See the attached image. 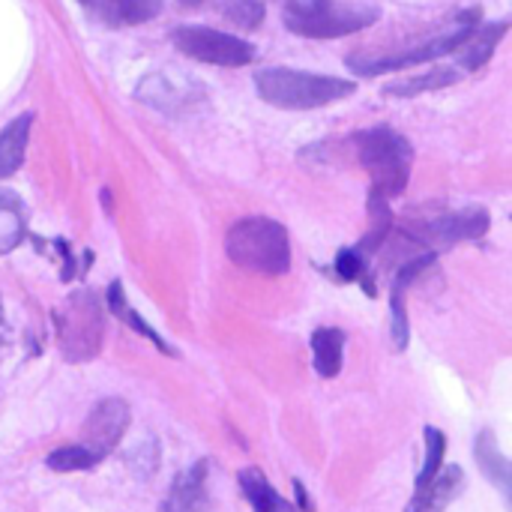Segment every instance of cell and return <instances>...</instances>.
<instances>
[{
	"label": "cell",
	"instance_id": "obj_1",
	"mask_svg": "<svg viewBox=\"0 0 512 512\" xmlns=\"http://www.w3.org/2000/svg\"><path fill=\"white\" fill-rule=\"evenodd\" d=\"M480 27V9H465L459 12L453 21H447L441 30H432L420 39L402 42L396 48H375V51H360V54H348L345 63L348 69H354L357 75H381V72H399L408 66H420L429 63L441 54L459 51L474 30Z\"/></svg>",
	"mask_w": 512,
	"mask_h": 512
},
{
	"label": "cell",
	"instance_id": "obj_2",
	"mask_svg": "<svg viewBox=\"0 0 512 512\" xmlns=\"http://www.w3.org/2000/svg\"><path fill=\"white\" fill-rule=\"evenodd\" d=\"M255 90L267 105L288 108V111H309L339 99H348L357 84L351 78L336 75H315L288 66H270L255 72Z\"/></svg>",
	"mask_w": 512,
	"mask_h": 512
},
{
	"label": "cell",
	"instance_id": "obj_3",
	"mask_svg": "<svg viewBox=\"0 0 512 512\" xmlns=\"http://www.w3.org/2000/svg\"><path fill=\"white\" fill-rule=\"evenodd\" d=\"M225 252L240 270L261 276H282L291 267L288 231L267 216H246L234 222L225 237Z\"/></svg>",
	"mask_w": 512,
	"mask_h": 512
},
{
	"label": "cell",
	"instance_id": "obj_4",
	"mask_svg": "<svg viewBox=\"0 0 512 512\" xmlns=\"http://www.w3.org/2000/svg\"><path fill=\"white\" fill-rule=\"evenodd\" d=\"M354 147H357L360 165L372 177V195H381L390 201L408 189L414 147L402 132H396L390 126H375V129L357 132Z\"/></svg>",
	"mask_w": 512,
	"mask_h": 512
},
{
	"label": "cell",
	"instance_id": "obj_5",
	"mask_svg": "<svg viewBox=\"0 0 512 512\" xmlns=\"http://www.w3.org/2000/svg\"><path fill=\"white\" fill-rule=\"evenodd\" d=\"M279 6L285 27L306 39H339L366 30L381 15L375 6H357L342 0H279Z\"/></svg>",
	"mask_w": 512,
	"mask_h": 512
},
{
	"label": "cell",
	"instance_id": "obj_6",
	"mask_svg": "<svg viewBox=\"0 0 512 512\" xmlns=\"http://www.w3.org/2000/svg\"><path fill=\"white\" fill-rule=\"evenodd\" d=\"M54 333L69 363L93 360L105 333V312L99 297L93 291H75L66 297V303L54 312Z\"/></svg>",
	"mask_w": 512,
	"mask_h": 512
},
{
	"label": "cell",
	"instance_id": "obj_7",
	"mask_svg": "<svg viewBox=\"0 0 512 512\" xmlns=\"http://www.w3.org/2000/svg\"><path fill=\"white\" fill-rule=\"evenodd\" d=\"M171 42L180 54L210 63V66H249L255 60V45H249L246 39L225 33V30H213V27H177L171 30Z\"/></svg>",
	"mask_w": 512,
	"mask_h": 512
},
{
	"label": "cell",
	"instance_id": "obj_8",
	"mask_svg": "<svg viewBox=\"0 0 512 512\" xmlns=\"http://www.w3.org/2000/svg\"><path fill=\"white\" fill-rule=\"evenodd\" d=\"M135 96H138V102H144L168 117H186L201 108L204 87H198L189 78H174L168 72H150L135 87Z\"/></svg>",
	"mask_w": 512,
	"mask_h": 512
},
{
	"label": "cell",
	"instance_id": "obj_9",
	"mask_svg": "<svg viewBox=\"0 0 512 512\" xmlns=\"http://www.w3.org/2000/svg\"><path fill=\"white\" fill-rule=\"evenodd\" d=\"M489 231V213L480 207H468L459 213H438L423 222H417L414 237L417 243L429 246H453L462 240H480Z\"/></svg>",
	"mask_w": 512,
	"mask_h": 512
},
{
	"label": "cell",
	"instance_id": "obj_10",
	"mask_svg": "<svg viewBox=\"0 0 512 512\" xmlns=\"http://www.w3.org/2000/svg\"><path fill=\"white\" fill-rule=\"evenodd\" d=\"M129 429V405L123 399H102L96 402V408L90 411L87 423H84V447L93 450L99 459H105L123 438V432Z\"/></svg>",
	"mask_w": 512,
	"mask_h": 512
},
{
	"label": "cell",
	"instance_id": "obj_11",
	"mask_svg": "<svg viewBox=\"0 0 512 512\" xmlns=\"http://www.w3.org/2000/svg\"><path fill=\"white\" fill-rule=\"evenodd\" d=\"M429 264H435V252H426L420 258L405 261L396 270V276H393V291H390V336H393V348L396 351H405L408 348V336H411V330H408V312H405V291H408V285Z\"/></svg>",
	"mask_w": 512,
	"mask_h": 512
},
{
	"label": "cell",
	"instance_id": "obj_12",
	"mask_svg": "<svg viewBox=\"0 0 512 512\" xmlns=\"http://www.w3.org/2000/svg\"><path fill=\"white\" fill-rule=\"evenodd\" d=\"M105 27H138L162 12V0H78Z\"/></svg>",
	"mask_w": 512,
	"mask_h": 512
},
{
	"label": "cell",
	"instance_id": "obj_13",
	"mask_svg": "<svg viewBox=\"0 0 512 512\" xmlns=\"http://www.w3.org/2000/svg\"><path fill=\"white\" fill-rule=\"evenodd\" d=\"M465 492V474L459 465H444L423 489L414 492V501L405 512H447V507Z\"/></svg>",
	"mask_w": 512,
	"mask_h": 512
},
{
	"label": "cell",
	"instance_id": "obj_14",
	"mask_svg": "<svg viewBox=\"0 0 512 512\" xmlns=\"http://www.w3.org/2000/svg\"><path fill=\"white\" fill-rule=\"evenodd\" d=\"M207 474H210V462H198L186 474H180L171 483L165 512H207V507H210Z\"/></svg>",
	"mask_w": 512,
	"mask_h": 512
},
{
	"label": "cell",
	"instance_id": "obj_15",
	"mask_svg": "<svg viewBox=\"0 0 512 512\" xmlns=\"http://www.w3.org/2000/svg\"><path fill=\"white\" fill-rule=\"evenodd\" d=\"M507 27H510L507 21L480 24V27L474 30V36L459 48V69H465V75H468V72H477L480 66H486L489 57L495 54L498 42L507 36Z\"/></svg>",
	"mask_w": 512,
	"mask_h": 512
},
{
	"label": "cell",
	"instance_id": "obj_16",
	"mask_svg": "<svg viewBox=\"0 0 512 512\" xmlns=\"http://www.w3.org/2000/svg\"><path fill=\"white\" fill-rule=\"evenodd\" d=\"M30 126H33V114H18L3 132H0V180L12 177L27 153V141H30Z\"/></svg>",
	"mask_w": 512,
	"mask_h": 512
},
{
	"label": "cell",
	"instance_id": "obj_17",
	"mask_svg": "<svg viewBox=\"0 0 512 512\" xmlns=\"http://www.w3.org/2000/svg\"><path fill=\"white\" fill-rule=\"evenodd\" d=\"M312 357H315V372L321 378H336L342 372V357H345V333L336 327H321L312 333Z\"/></svg>",
	"mask_w": 512,
	"mask_h": 512
},
{
	"label": "cell",
	"instance_id": "obj_18",
	"mask_svg": "<svg viewBox=\"0 0 512 512\" xmlns=\"http://www.w3.org/2000/svg\"><path fill=\"white\" fill-rule=\"evenodd\" d=\"M105 306H108V312H111L114 318H120L126 327H132L138 336H144L147 342H153L162 354H174V348H171V345H168V342H165V339H162V336H159V333H156V330H153V327H150V324H147V321H144L132 306H129V303H126V297H123V285H120V282H111V285H108Z\"/></svg>",
	"mask_w": 512,
	"mask_h": 512
},
{
	"label": "cell",
	"instance_id": "obj_19",
	"mask_svg": "<svg viewBox=\"0 0 512 512\" xmlns=\"http://www.w3.org/2000/svg\"><path fill=\"white\" fill-rule=\"evenodd\" d=\"M477 462H480V468H483V474L504 492V495H510V459L501 453V444H498V438H495V432H480V438H477Z\"/></svg>",
	"mask_w": 512,
	"mask_h": 512
},
{
	"label": "cell",
	"instance_id": "obj_20",
	"mask_svg": "<svg viewBox=\"0 0 512 512\" xmlns=\"http://www.w3.org/2000/svg\"><path fill=\"white\" fill-rule=\"evenodd\" d=\"M27 234V210L18 195L0 189V255L12 252Z\"/></svg>",
	"mask_w": 512,
	"mask_h": 512
},
{
	"label": "cell",
	"instance_id": "obj_21",
	"mask_svg": "<svg viewBox=\"0 0 512 512\" xmlns=\"http://www.w3.org/2000/svg\"><path fill=\"white\" fill-rule=\"evenodd\" d=\"M465 72H459V66H441V69H432V72H423L417 78H405V81H393L384 93L387 96H399V99H411V96H420V93H429V90H441V87H450L456 81H462Z\"/></svg>",
	"mask_w": 512,
	"mask_h": 512
},
{
	"label": "cell",
	"instance_id": "obj_22",
	"mask_svg": "<svg viewBox=\"0 0 512 512\" xmlns=\"http://www.w3.org/2000/svg\"><path fill=\"white\" fill-rule=\"evenodd\" d=\"M240 489H243V498L255 507V512H294L279 495L276 489L264 480V474L258 468H246L240 471Z\"/></svg>",
	"mask_w": 512,
	"mask_h": 512
},
{
	"label": "cell",
	"instance_id": "obj_23",
	"mask_svg": "<svg viewBox=\"0 0 512 512\" xmlns=\"http://www.w3.org/2000/svg\"><path fill=\"white\" fill-rule=\"evenodd\" d=\"M201 6H210L213 12L225 15L228 21H234L237 27H258L267 15L261 0H204Z\"/></svg>",
	"mask_w": 512,
	"mask_h": 512
},
{
	"label": "cell",
	"instance_id": "obj_24",
	"mask_svg": "<svg viewBox=\"0 0 512 512\" xmlns=\"http://www.w3.org/2000/svg\"><path fill=\"white\" fill-rule=\"evenodd\" d=\"M102 459L93 453V450H87L84 444H69V447H60V450H54L51 456H48V468L51 471H57V474H72V471H87V468H93V465H99Z\"/></svg>",
	"mask_w": 512,
	"mask_h": 512
},
{
	"label": "cell",
	"instance_id": "obj_25",
	"mask_svg": "<svg viewBox=\"0 0 512 512\" xmlns=\"http://www.w3.org/2000/svg\"><path fill=\"white\" fill-rule=\"evenodd\" d=\"M444 459H447V435L435 426H426V462H423V471L417 474L414 492L423 489L444 468Z\"/></svg>",
	"mask_w": 512,
	"mask_h": 512
},
{
	"label": "cell",
	"instance_id": "obj_26",
	"mask_svg": "<svg viewBox=\"0 0 512 512\" xmlns=\"http://www.w3.org/2000/svg\"><path fill=\"white\" fill-rule=\"evenodd\" d=\"M366 255H360L357 249H342L339 255H336V264H333V270H336V276L342 279V282H363V291L372 297L375 294V285H372V279H366Z\"/></svg>",
	"mask_w": 512,
	"mask_h": 512
},
{
	"label": "cell",
	"instance_id": "obj_27",
	"mask_svg": "<svg viewBox=\"0 0 512 512\" xmlns=\"http://www.w3.org/2000/svg\"><path fill=\"white\" fill-rule=\"evenodd\" d=\"M294 492H297V504H300V510L312 512V504H309V498H306V489H303V483H300V480H294Z\"/></svg>",
	"mask_w": 512,
	"mask_h": 512
},
{
	"label": "cell",
	"instance_id": "obj_28",
	"mask_svg": "<svg viewBox=\"0 0 512 512\" xmlns=\"http://www.w3.org/2000/svg\"><path fill=\"white\" fill-rule=\"evenodd\" d=\"M3 339H6V321H3V306H0V345H3Z\"/></svg>",
	"mask_w": 512,
	"mask_h": 512
},
{
	"label": "cell",
	"instance_id": "obj_29",
	"mask_svg": "<svg viewBox=\"0 0 512 512\" xmlns=\"http://www.w3.org/2000/svg\"><path fill=\"white\" fill-rule=\"evenodd\" d=\"M180 3H186V6H201L204 0H180Z\"/></svg>",
	"mask_w": 512,
	"mask_h": 512
}]
</instances>
